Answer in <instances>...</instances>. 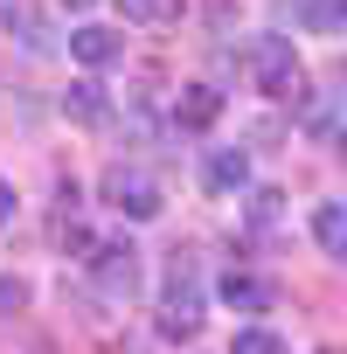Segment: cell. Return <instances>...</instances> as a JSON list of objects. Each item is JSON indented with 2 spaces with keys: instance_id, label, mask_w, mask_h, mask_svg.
<instances>
[{
  "instance_id": "cell-5",
  "label": "cell",
  "mask_w": 347,
  "mask_h": 354,
  "mask_svg": "<svg viewBox=\"0 0 347 354\" xmlns=\"http://www.w3.org/2000/svg\"><path fill=\"white\" fill-rule=\"evenodd\" d=\"M223 118V91L216 84H188L181 97H174V125H181V132H209Z\"/></svg>"
},
{
  "instance_id": "cell-14",
  "label": "cell",
  "mask_w": 347,
  "mask_h": 354,
  "mask_svg": "<svg viewBox=\"0 0 347 354\" xmlns=\"http://www.w3.org/2000/svg\"><path fill=\"white\" fill-rule=\"evenodd\" d=\"M250 216H257V223H278V195L257 188V195H250Z\"/></svg>"
},
{
  "instance_id": "cell-8",
  "label": "cell",
  "mask_w": 347,
  "mask_h": 354,
  "mask_svg": "<svg viewBox=\"0 0 347 354\" xmlns=\"http://www.w3.org/2000/svg\"><path fill=\"white\" fill-rule=\"evenodd\" d=\"M312 243L326 257H347V209L340 202H312Z\"/></svg>"
},
{
  "instance_id": "cell-16",
  "label": "cell",
  "mask_w": 347,
  "mask_h": 354,
  "mask_svg": "<svg viewBox=\"0 0 347 354\" xmlns=\"http://www.w3.org/2000/svg\"><path fill=\"white\" fill-rule=\"evenodd\" d=\"M63 8H70V15H84V8H91V0H63Z\"/></svg>"
},
{
  "instance_id": "cell-3",
  "label": "cell",
  "mask_w": 347,
  "mask_h": 354,
  "mask_svg": "<svg viewBox=\"0 0 347 354\" xmlns=\"http://www.w3.org/2000/svg\"><path fill=\"white\" fill-rule=\"evenodd\" d=\"M104 202H111L118 216H132V223H153V216H160V181H153L146 167H125V160H118V167L104 174Z\"/></svg>"
},
{
  "instance_id": "cell-13",
  "label": "cell",
  "mask_w": 347,
  "mask_h": 354,
  "mask_svg": "<svg viewBox=\"0 0 347 354\" xmlns=\"http://www.w3.org/2000/svg\"><path fill=\"white\" fill-rule=\"evenodd\" d=\"M229 354H285V340H278L271 326H243V333L229 340Z\"/></svg>"
},
{
  "instance_id": "cell-12",
  "label": "cell",
  "mask_w": 347,
  "mask_h": 354,
  "mask_svg": "<svg viewBox=\"0 0 347 354\" xmlns=\"http://www.w3.org/2000/svg\"><path fill=\"white\" fill-rule=\"evenodd\" d=\"M118 15L146 21V28H167V21H181V0H118Z\"/></svg>"
},
{
  "instance_id": "cell-11",
  "label": "cell",
  "mask_w": 347,
  "mask_h": 354,
  "mask_svg": "<svg viewBox=\"0 0 347 354\" xmlns=\"http://www.w3.org/2000/svg\"><path fill=\"white\" fill-rule=\"evenodd\" d=\"M243 181H250V153H243V146H209V188L229 195V188H243Z\"/></svg>"
},
{
  "instance_id": "cell-7",
  "label": "cell",
  "mask_w": 347,
  "mask_h": 354,
  "mask_svg": "<svg viewBox=\"0 0 347 354\" xmlns=\"http://www.w3.org/2000/svg\"><path fill=\"white\" fill-rule=\"evenodd\" d=\"M70 56H77L84 70H111V63L125 56V42H118L111 28H77V35H70Z\"/></svg>"
},
{
  "instance_id": "cell-9",
  "label": "cell",
  "mask_w": 347,
  "mask_h": 354,
  "mask_svg": "<svg viewBox=\"0 0 347 354\" xmlns=\"http://www.w3.org/2000/svg\"><path fill=\"white\" fill-rule=\"evenodd\" d=\"M271 299H278V292H271L264 278H250V271H229V278H223V306H236V313H271Z\"/></svg>"
},
{
  "instance_id": "cell-4",
  "label": "cell",
  "mask_w": 347,
  "mask_h": 354,
  "mask_svg": "<svg viewBox=\"0 0 347 354\" xmlns=\"http://www.w3.org/2000/svg\"><path fill=\"white\" fill-rule=\"evenodd\" d=\"M84 264H91V278H97L111 299H132V292H139V250H132V243H91Z\"/></svg>"
},
{
  "instance_id": "cell-10",
  "label": "cell",
  "mask_w": 347,
  "mask_h": 354,
  "mask_svg": "<svg viewBox=\"0 0 347 354\" xmlns=\"http://www.w3.org/2000/svg\"><path fill=\"white\" fill-rule=\"evenodd\" d=\"M292 15L306 35H340L347 28V0H292Z\"/></svg>"
},
{
  "instance_id": "cell-1",
  "label": "cell",
  "mask_w": 347,
  "mask_h": 354,
  "mask_svg": "<svg viewBox=\"0 0 347 354\" xmlns=\"http://www.w3.org/2000/svg\"><path fill=\"white\" fill-rule=\"evenodd\" d=\"M160 333H174V340H195V333H202V271H195L188 250H174V264H167V313H160Z\"/></svg>"
},
{
  "instance_id": "cell-6",
  "label": "cell",
  "mask_w": 347,
  "mask_h": 354,
  "mask_svg": "<svg viewBox=\"0 0 347 354\" xmlns=\"http://www.w3.org/2000/svg\"><path fill=\"white\" fill-rule=\"evenodd\" d=\"M63 111H70L77 125H111V97H104L97 77H77V84L63 91Z\"/></svg>"
},
{
  "instance_id": "cell-2",
  "label": "cell",
  "mask_w": 347,
  "mask_h": 354,
  "mask_svg": "<svg viewBox=\"0 0 347 354\" xmlns=\"http://www.w3.org/2000/svg\"><path fill=\"white\" fill-rule=\"evenodd\" d=\"M250 70H257V91H264V97L306 104V70H299V56H292L285 35H257V42H250Z\"/></svg>"
},
{
  "instance_id": "cell-15",
  "label": "cell",
  "mask_w": 347,
  "mask_h": 354,
  "mask_svg": "<svg viewBox=\"0 0 347 354\" xmlns=\"http://www.w3.org/2000/svg\"><path fill=\"white\" fill-rule=\"evenodd\" d=\"M8 216H15V188H8V181H0V223H8Z\"/></svg>"
}]
</instances>
